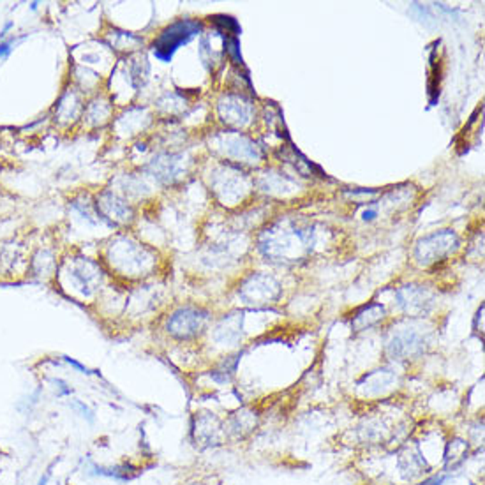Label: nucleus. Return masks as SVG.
Returning <instances> with one entry per match:
<instances>
[{
    "label": "nucleus",
    "mask_w": 485,
    "mask_h": 485,
    "mask_svg": "<svg viewBox=\"0 0 485 485\" xmlns=\"http://www.w3.org/2000/svg\"><path fill=\"white\" fill-rule=\"evenodd\" d=\"M210 313L198 306H182L170 313L166 318V334L177 340H192L207 330L210 323Z\"/></svg>",
    "instance_id": "nucleus-3"
},
{
    "label": "nucleus",
    "mask_w": 485,
    "mask_h": 485,
    "mask_svg": "<svg viewBox=\"0 0 485 485\" xmlns=\"http://www.w3.org/2000/svg\"><path fill=\"white\" fill-rule=\"evenodd\" d=\"M64 360H66V362H68V364H69V365H73V367H75V369H78V371H81V372H83V374H90V372H88V369H87V367H85V365H81V364H80V362L73 360V358H69V357H64Z\"/></svg>",
    "instance_id": "nucleus-28"
},
{
    "label": "nucleus",
    "mask_w": 485,
    "mask_h": 485,
    "mask_svg": "<svg viewBox=\"0 0 485 485\" xmlns=\"http://www.w3.org/2000/svg\"><path fill=\"white\" fill-rule=\"evenodd\" d=\"M149 172H150V175L157 180V182H161V184L175 182V180L180 177V173L184 172L182 157L175 154L157 155V157H154L150 161Z\"/></svg>",
    "instance_id": "nucleus-14"
},
{
    "label": "nucleus",
    "mask_w": 485,
    "mask_h": 485,
    "mask_svg": "<svg viewBox=\"0 0 485 485\" xmlns=\"http://www.w3.org/2000/svg\"><path fill=\"white\" fill-rule=\"evenodd\" d=\"M51 383L55 385V394H57V397H69V395H73V388L69 387L68 381L57 377V380H51Z\"/></svg>",
    "instance_id": "nucleus-26"
},
{
    "label": "nucleus",
    "mask_w": 485,
    "mask_h": 485,
    "mask_svg": "<svg viewBox=\"0 0 485 485\" xmlns=\"http://www.w3.org/2000/svg\"><path fill=\"white\" fill-rule=\"evenodd\" d=\"M64 286L81 297H92L103 284V270L99 263L83 256L69 258L61 266Z\"/></svg>",
    "instance_id": "nucleus-2"
},
{
    "label": "nucleus",
    "mask_w": 485,
    "mask_h": 485,
    "mask_svg": "<svg viewBox=\"0 0 485 485\" xmlns=\"http://www.w3.org/2000/svg\"><path fill=\"white\" fill-rule=\"evenodd\" d=\"M239 360H240V355H233V357L224 358V360L221 362L216 369L210 371V377H212L216 383H228V381H231V377L235 376Z\"/></svg>",
    "instance_id": "nucleus-24"
},
{
    "label": "nucleus",
    "mask_w": 485,
    "mask_h": 485,
    "mask_svg": "<svg viewBox=\"0 0 485 485\" xmlns=\"http://www.w3.org/2000/svg\"><path fill=\"white\" fill-rule=\"evenodd\" d=\"M155 261L154 251L129 236L112 240L106 249V263L124 279H142L150 276L155 270Z\"/></svg>",
    "instance_id": "nucleus-1"
},
{
    "label": "nucleus",
    "mask_w": 485,
    "mask_h": 485,
    "mask_svg": "<svg viewBox=\"0 0 485 485\" xmlns=\"http://www.w3.org/2000/svg\"><path fill=\"white\" fill-rule=\"evenodd\" d=\"M50 475H51V469H48V471L44 473V475L39 479L38 485H48V480H50Z\"/></svg>",
    "instance_id": "nucleus-30"
},
{
    "label": "nucleus",
    "mask_w": 485,
    "mask_h": 485,
    "mask_svg": "<svg viewBox=\"0 0 485 485\" xmlns=\"http://www.w3.org/2000/svg\"><path fill=\"white\" fill-rule=\"evenodd\" d=\"M110 115H112V105H110L108 99L105 98H95L88 103L83 108V118L92 124L94 127L98 125H105L110 120Z\"/></svg>",
    "instance_id": "nucleus-22"
},
{
    "label": "nucleus",
    "mask_w": 485,
    "mask_h": 485,
    "mask_svg": "<svg viewBox=\"0 0 485 485\" xmlns=\"http://www.w3.org/2000/svg\"><path fill=\"white\" fill-rule=\"evenodd\" d=\"M69 408H71L73 411H76L78 414H80L81 418H83L87 424H94L95 422V413H94V410H90L88 408L85 402H81V401H78V399H73V401H69Z\"/></svg>",
    "instance_id": "nucleus-25"
},
{
    "label": "nucleus",
    "mask_w": 485,
    "mask_h": 485,
    "mask_svg": "<svg viewBox=\"0 0 485 485\" xmlns=\"http://www.w3.org/2000/svg\"><path fill=\"white\" fill-rule=\"evenodd\" d=\"M25 38H11V39H4L0 43V58L9 57V53L13 51V46H16L18 43H21Z\"/></svg>",
    "instance_id": "nucleus-27"
},
{
    "label": "nucleus",
    "mask_w": 485,
    "mask_h": 485,
    "mask_svg": "<svg viewBox=\"0 0 485 485\" xmlns=\"http://www.w3.org/2000/svg\"><path fill=\"white\" fill-rule=\"evenodd\" d=\"M468 442H464L462 438H454L447 443L445 448V455H443V464H445V469L448 468H457L461 466L462 462L468 459Z\"/></svg>",
    "instance_id": "nucleus-23"
},
{
    "label": "nucleus",
    "mask_w": 485,
    "mask_h": 485,
    "mask_svg": "<svg viewBox=\"0 0 485 485\" xmlns=\"http://www.w3.org/2000/svg\"><path fill=\"white\" fill-rule=\"evenodd\" d=\"M469 485H476V484H469Z\"/></svg>",
    "instance_id": "nucleus-32"
},
{
    "label": "nucleus",
    "mask_w": 485,
    "mask_h": 485,
    "mask_svg": "<svg viewBox=\"0 0 485 485\" xmlns=\"http://www.w3.org/2000/svg\"><path fill=\"white\" fill-rule=\"evenodd\" d=\"M281 293H283L281 284L273 277L261 276V273L244 281L239 290V297L244 300V303L254 307L268 306V303L277 302Z\"/></svg>",
    "instance_id": "nucleus-9"
},
{
    "label": "nucleus",
    "mask_w": 485,
    "mask_h": 485,
    "mask_svg": "<svg viewBox=\"0 0 485 485\" xmlns=\"http://www.w3.org/2000/svg\"><path fill=\"white\" fill-rule=\"evenodd\" d=\"M85 475L87 476H101V479H112L117 482H129L140 475L138 468L131 464H118V466H99L95 462L88 461L85 466Z\"/></svg>",
    "instance_id": "nucleus-17"
},
{
    "label": "nucleus",
    "mask_w": 485,
    "mask_h": 485,
    "mask_svg": "<svg viewBox=\"0 0 485 485\" xmlns=\"http://www.w3.org/2000/svg\"><path fill=\"white\" fill-rule=\"evenodd\" d=\"M459 247V239L450 229H442L438 233L420 239L414 247V260L420 266H431L443 261L448 254Z\"/></svg>",
    "instance_id": "nucleus-6"
},
{
    "label": "nucleus",
    "mask_w": 485,
    "mask_h": 485,
    "mask_svg": "<svg viewBox=\"0 0 485 485\" xmlns=\"http://www.w3.org/2000/svg\"><path fill=\"white\" fill-rule=\"evenodd\" d=\"M395 307L408 318H424L434 307V295L424 286L410 284L395 291Z\"/></svg>",
    "instance_id": "nucleus-10"
},
{
    "label": "nucleus",
    "mask_w": 485,
    "mask_h": 485,
    "mask_svg": "<svg viewBox=\"0 0 485 485\" xmlns=\"http://www.w3.org/2000/svg\"><path fill=\"white\" fill-rule=\"evenodd\" d=\"M85 106H81V98L75 88H69L58 99L57 106H55V120L61 124H69L75 122L81 113H83Z\"/></svg>",
    "instance_id": "nucleus-18"
},
{
    "label": "nucleus",
    "mask_w": 485,
    "mask_h": 485,
    "mask_svg": "<svg viewBox=\"0 0 485 485\" xmlns=\"http://www.w3.org/2000/svg\"><path fill=\"white\" fill-rule=\"evenodd\" d=\"M427 344V335L424 332L414 327H401L392 332L385 344V350L392 360H414L425 353Z\"/></svg>",
    "instance_id": "nucleus-5"
},
{
    "label": "nucleus",
    "mask_w": 485,
    "mask_h": 485,
    "mask_svg": "<svg viewBox=\"0 0 485 485\" xmlns=\"http://www.w3.org/2000/svg\"><path fill=\"white\" fill-rule=\"evenodd\" d=\"M353 434L360 445H381L390 436V429L381 418H365L353 429Z\"/></svg>",
    "instance_id": "nucleus-16"
},
{
    "label": "nucleus",
    "mask_w": 485,
    "mask_h": 485,
    "mask_svg": "<svg viewBox=\"0 0 485 485\" xmlns=\"http://www.w3.org/2000/svg\"><path fill=\"white\" fill-rule=\"evenodd\" d=\"M11 27H13V24H11V21H7V24H6V27H4V31L2 32H0V38H6V36H7V31H9V28Z\"/></svg>",
    "instance_id": "nucleus-31"
},
{
    "label": "nucleus",
    "mask_w": 485,
    "mask_h": 485,
    "mask_svg": "<svg viewBox=\"0 0 485 485\" xmlns=\"http://www.w3.org/2000/svg\"><path fill=\"white\" fill-rule=\"evenodd\" d=\"M221 115L224 120L231 125H244L249 122L251 108L247 103H244L239 98H226V103H221L219 106Z\"/></svg>",
    "instance_id": "nucleus-20"
},
{
    "label": "nucleus",
    "mask_w": 485,
    "mask_h": 485,
    "mask_svg": "<svg viewBox=\"0 0 485 485\" xmlns=\"http://www.w3.org/2000/svg\"><path fill=\"white\" fill-rule=\"evenodd\" d=\"M191 439L196 447L205 448L221 447L226 442L224 422L212 411H198L191 422Z\"/></svg>",
    "instance_id": "nucleus-7"
},
{
    "label": "nucleus",
    "mask_w": 485,
    "mask_h": 485,
    "mask_svg": "<svg viewBox=\"0 0 485 485\" xmlns=\"http://www.w3.org/2000/svg\"><path fill=\"white\" fill-rule=\"evenodd\" d=\"M94 205L99 219L110 226H127L135 219V209L129 205L127 199L110 189L99 192L98 198L94 199Z\"/></svg>",
    "instance_id": "nucleus-8"
},
{
    "label": "nucleus",
    "mask_w": 485,
    "mask_h": 485,
    "mask_svg": "<svg viewBox=\"0 0 485 485\" xmlns=\"http://www.w3.org/2000/svg\"><path fill=\"white\" fill-rule=\"evenodd\" d=\"M387 316V309H385L383 303H369L364 306L360 311H357L355 318L351 320V328L355 332H364L369 328L376 327Z\"/></svg>",
    "instance_id": "nucleus-19"
},
{
    "label": "nucleus",
    "mask_w": 485,
    "mask_h": 485,
    "mask_svg": "<svg viewBox=\"0 0 485 485\" xmlns=\"http://www.w3.org/2000/svg\"><path fill=\"white\" fill-rule=\"evenodd\" d=\"M57 260H55L53 253L48 249H39L38 253L32 256L31 263H28V270H31L32 276L41 277V279H46V277L57 273Z\"/></svg>",
    "instance_id": "nucleus-21"
},
{
    "label": "nucleus",
    "mask_w": 485,
    "mask_h": 485,
    "mask_svg": "<svg viewBox=\"0 0 485 485\" xmlns=\"http://www.w3.org/2000/svg\"><path fill=\"white\" fill-rule=\"evenodd\" d=\"M199 31H202V24L194 20H179L170 25V27H166L152 44V51H154L155 58L162 62H170L173 53L182 44H187L194 36H198Z\"/></svg>",
    "instance_id": "nucleus-4"
},
{
    "label": "nucleus",
    "mask_w": 485,
    "mask_h": 485,
    "mask_svg": "<svg viewBox=\"0 0 485 485\" xmlns=\"http://www.w3.org/2000/svg\"><path fill=\"white\" fill-rule=\"evenodd\" d=\"M376 216H377V212L374 209L364 210V212H362V219H364V221H372Z\"/></svg>",
    "instance_id": "nucleus-29"
},
{
    "label": "nucleus",
    "mask_w": 485,
    "mask_h": 485,
    "mask_svg": "<svg viewBox=\"0 0 485 485\" xmlns=\"http://www.w3.org/2000/svg\"><path fill=\"white\" fill-rule=\"evenodd\" d=\"M397 381V376L392 369H377V371H371L365 374L360 381H358V390L364 392L365 397H377V395H383L390 390L392 387Z\"/></svg>",
    "instance_id": "nucleus-15"
},
{
    "label": "nucleus",
    "mask_w": 485,
    "mask_h": 485,
    "mask_svg": "<svg viewBox=\"0 0 485 485\" xmlns=\"http://www.w3.org/2000/svg\"><path fill=\"white\" fill-rule=\"evenodd\" d=\"M397 468L405 480H417L429 471V462L418 443H406L397 455Z\"/></svg>",
    "instance_id": "nucleus-11"
},
{
    "label": "nucleus",
    "mask_w": 485,
    "mask_h": 485,
    "mask_svg": "<svg viewBox=\"0 0 485 485\" xmlns=\"http://www.w3.org/2000/svg\"><path fill=\"white\" fill-rule=\"evenodd\" d=\"M260 425V413L253 408H240L224 420L226 436L233 439H246Z\"/></svg>",
    "instance_id": "nucleus-12"
},
{
    "label": "nucleus",
    "mask_w": 485,
    "mask_h": 485,
    "mask_svg": "<svg viewBox=\"0 0 485 485\" xmlns=\"http://www.w3.org/2000/svg\"><path fill=\"white\" fill-rule=\"evenodd\" d=\"M244 335V314H226L223 320L214 327L212 337L221 346H236Z\"/></svg>",
    "instance_id": "nucleus-13"
}]
</instances>
